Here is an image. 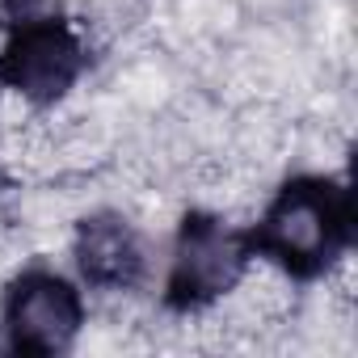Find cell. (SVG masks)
<instances>
[{
  "mask_svg": "<svg viewBox=\"0 0 358 358\" xmlns=\"http://www.w3.org/2000/svg\"><path fill=\"white\" fill-rule=\"evenodd\" d=\"M341 220L345 215L329 186L299 182V186H287L282 199L270 207V215L262 224V241L287 266L312 270L333 253V245L341 236Z\"/></svg>",
  "mask_w": 358,
  "mask_h": 358,
  "instance_id": "1",
  "label": "cell"
},
{
  "mask_svg": "<svg viewBox=\"0 0 358 358\" xmlns=\"http://www.w3.org/2000/svg\"><path fill=\"white\" fill-rule=\"evenodd\" d=\"M80 329V295L55 274H30L9 295V337L30 354H59Z\"/></svg>",
  "mask_w": 358,
  "mask_h": 358,
  "instance_id": "2",
  "label": "cell"
},
{
  "mask_svg": "<svg viewBox=\"0 0 358 358\" xmlns=\"http://www.w3.org/2000/svg\"><path fill=\"white\" fill-rule=\"evenodd\" d=\"M245 270V249L241 241L215 224V220H194L182 232V245H177V262H173V291L199 303L211 295H224Z\"/></svg>",
  "mask_w": 358,
  "mask_h": 358,
  "instance_id": "3",
  "label": "cell"
},
{
  "mask_svg": "<svg viewBox=\"0 0 358 358\" xmlns=\"http://www.w3.org/2000/svg\"><path fill=\"white\" fill-rule=\"evenodd\" d=\"M80 68V47L59 26H30L5 55V76L26 97H59Z\"/></svg>",
  "mask_w": 358,
  "mask_h": 358,
  "instance_id": "4",
  "label": "cell"
},
{
  "mask_svg": "<svg viewBox=\"0 0 358 358\" xmlns=\"http://www.w3.org/2000/svg\"><path fill=\"white\" fill-rule=\"evenodd\" d=\"M80 270L101 287H122L139 270V241L122 220H93L80 232Z\"/></svg>",
  "mask_w": 358,
  "mask_h": 358,
  "instance_id": "5",
  "label": "cell"
}]
</instances>
